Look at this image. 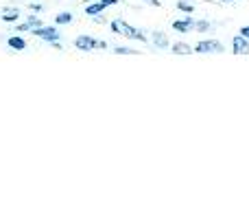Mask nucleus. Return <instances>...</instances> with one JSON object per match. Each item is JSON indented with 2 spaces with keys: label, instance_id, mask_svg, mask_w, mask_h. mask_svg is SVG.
<instances>
[{
  "label": "nucleus",
  "instance_id": "obj_1",
  "mask_svg": "<svg viewBox=\"0 0 249 218\" xmlns=\"http://www.w3.org/2000/svg\"><path fill=\"white\" fill-rule=\"evenodd\" d=\"M109 29H112L116 35L124 37V39H136V42L149 44V37H146L144 31L136 29V26H131L129 22H124V20H112V22H109Z\"/></svg>",
  "mask_w": 249,
  "mask_h": 218
},
{
  "label": "nucleus",
  "instance_id": "obj_2",
  "mask_svg": "<svg viewBox=\"0 0 249 218\" xmlns=\"http://www.w3.org/2000/svg\"><path fill=\"white\" fill-rule=\"evenodd\" d=\"M74 48H79L81 52H92L96 50V48H107V42H103V39H94L92 35H79L77 39H74Z\"/></svg>",
  "mask_w": 249,
  "mask_h": 218
},
{
  "label": "nucleus",
  "instance_id": "obj_3",
  "mask_svg": "<svg viewBox=\"0 0 249 218\" xmlns=\"http://www.w3.org/2000/svg\"><path fill=\"white\" fill-rule=\"evenodd\" d=\"M223 44L219 42V39H201V42L195 44V52H199V55H219V52H223Z\"/></svg>",
  "mask_w": 249,
  "mask_h": 218
},
{
  "label": "nucleus",
  "instance_id": "obj_4",
  "mask_svg": "<svg viewBox=\"0 0 249 218\" xmlns=\"http://www.w3.org/2000/svg\"><path fill=\"white\" fill-rule=\"evenodd\" d=\"M33 35L35 37H39L42 42H46V44H57L61 39V35H59V31H57V26H39V29H35L33 31Z\"/></svg>",
  "mask_w": 249,
  "mask_h": 218
},
{
  "label": "nucleus",
  "instance_id": "obj_5",
  "mask_svg": "<svg viewBox=\"0 0 249 218\" xmlns=\"http://www.w3.org/2000/svg\"><path fill=\"white\" fill-rule=\"evenodd\" d=\"M195 17H193V13H186V17H181V20H175L173 22V31H177L179 35H186V33H190V31H195Z\"/></svg>",
  "mask_w": 249,
  "mask_h": 218
},
{
  "label": "nucleus",
  "instance_id": "obj_6",
  "mask_svg": "<svg viewBox=\"0 0 249 218\" xmlns=\"http://www.w3.org/2000/svg\"><path fill=\"white\" fill-rule=\"evenodd\" d=\"M232 52L234 55H249V39H245L241 33L232 37Z\"/></svg>",
  "mask_w": 249,
  "mask_h": 218
},
{
  "label": "nucleus",
  "instance_id": "obj_7",
  "mask_svg": "<svg viewBox=\"0 0 249 218\" xmlns=\"http://www.w3.org/2000/svg\"><path fill=\"white\" fill-rule=\"evenodd\" d=\"M151 44H153L155 48H160V50L171 48V39H168V35L162 33V31H153V33H151Z\"/></svg>",
  "mask_w": 249,
  "mask_h": 218
},
{
  "label": "nucleus",
  "instance_id": "obj_8",
  "mask_svg": "<svg viewBox=\"0 0 249 218\" xmlns=\"http://www.w3.org/2000/svg\"><path fill=\"white\" fill-rule=\"evenodd\" d=\"M39 26H42V17L39 16H29V20H24V22L18 24V31H20V33H26V31L33 33V31L39 29Z\"/></svg>",
  "mask_w": 249,
  "mask_h": 218
},
{
  "label": "nucleus",
  "instance_id": "obj_9",
  "mask_svg": "<svg viewBox=\"0 0 249 218\" xmlns=\"http://www.w3.org/2000/svg\"><path fill=\"white\" fill-rule=\"evenodd\" d=\"M171 52L173 55H193L195 46H190L186 42H175V44H171Z\"/></svg>",
  "mask_w": 249,
  "mask_h": 218
},
{
  "label": "nucleus",
  "instance_id": "obj_10",
  "mask_svg": "<svg viewBox=\"0 0 249 218\" xmlns=\"http://www.w3.org/2000/svg\"><path fill=\"white\" fill-rule=\"evenodd\" d=\"M7 44H9V48H11V50H18V52L26 50V42H24V37H20V35H13V37H9Z\"/></svg>",
  "mask_w": 249,
  "mask_h": 218
},
{
  "label": "nucleus",
  "instance_id": "obj_11",
  "mask_svg": "<svg viewBox=\"0 0 249 218\" xmlns=\"http://www.w3.org/2000/svg\"><path fill=\"white\" fill-rule=\"evenodd\" d=\"M105 9H107V7H105V4L101 2V0H96V2L86 4V13H88V16H90V17H92V16H99V13H103Z\"/></svg>",
  "mask_w": 249,
  "mask_h": 218
},
{
  "label": "nucleus",
  "instance_id": "obj_12",
  "mask_svg": "<svg viewBox=\"0 0 249 218\" xmlns=\"http://www.w3.org/2000/svg\"><path fill=\"white\" fill-rule=\"evenodd\" d=\"M18 17H20V11H18V9H4L0 20L7 22V24H13V22H18Z\"/></svg>",
  "mask_w": 249,
  "mask_h": 218
},
{
  "label": "nucleus",
  "instance_id": "obj_13",
  "mask_svg": "<svg viewBox=\"0 0 249 218\" xmlns=\"http://www.w3.org/2000/svg\"><path fill=\"white\" fill-rule=\"evenodd\" d=\"M72 22V13L70 11H61V13H57V17H55V24L57 26H61V24H70Z\"/></svg>",
  "mask_w": 249,
  "mask_h": 218
},
{
  "label": "nucleus",
  "instance_id": "obj_14",
  "mask_svg": "<svg viewBox=\"0 0 249 218\" xmlns=\"http://www.w3.org/2000/svg\"><path fill=\"white\" fill-rule=\"evenodd\" d=\"M210 29H212V24L208 20H197L195 22V31H199V33H208Z\"/></svg>",
  "mask_w": 249,
  "mask_h": 218
},
{
  "label": "nucleus",
  "instance_id": "obj_15",
  "mask_svg": "<svg viewBox=\"0 0 249 218\" xmlns=\"http://www.w3.org/2000/svg\"><path fill=\"white\" fill-rule=\"evenodd\" d=\"M177 9L184 13H195V7L190 2H186V0H177Z\"/></svg>",
  "mask_w": 249,
  "mask_h": 218
},
{
  "label": "nucleus",
  "instance_id": "obj_16",
  "mask_svg": "<svg viewBox=\"0 0 249 218\" xmlns=\"http://www.w3.org/2000/svg\"><path fill=\"white\" fill-rule=\"evenodd\" d=\"M112 52H116V55H136L138 50H133V48H127V46H114Z\"/></svg>",
  "mask_w": 249,
  "mask_h": 218
},
{
  "label": "nucleus",
  "instance_id": "obj_17",
  "mask_svg": "<svg viewBox=\"0 0 249 218\" xmlns=\"http://www.w3.org/2000/svg\"><path fill=\"white\" fill-rule=\"evenodd\" d=\"M92 22H94V24H105L103 13H99V16H92Z\"/></svg>",
  "mask_w": 249,
  "mask_h": 218
},
{
  "label": "nucleus",
  "instance_id": "obj_18",
  "mask_svg": "<svg viewBox=\"0 0 249 218\" xmlns=\"http://www.w3.org/2000/svg\"><path fill=\"white\" fill-rule=\"evenodd\" d=\"M146 4H151V7H162V0H144Z\"/></svg>",
  "mask_w": 249,
  "mask_h": 218
},
{
  "label": "nucleus",
  "instance_id": "obj_19",
  "mask_svg": "<svg viewBox=\"0 0 249 218\" xmlns=\"http://www.w3.org/2000/svg\"><path fill=\"white\" fill-rule=\"evenodd\" d=\"M238 33H241V35H243V37H245V39H249V26H243V29L238 31Z\"/></svg>",
  "mask_w": 249,
  "mask_h": 218
},
{
  "label": "nucleus",
  "instance_id": "obj_20",
  "mask_svg": "<svg viewBox=\"0 0 249 218\" xmlns=\"http://www.w3.org/2000/svg\"><path fill=\"white\" fill-rule=\"evenodd\" d=\"M101 2H103L105 7H114V4H118V0H101Z\"/></svg>",
  "mask_w": 249,
  "mask_h": 218
},
{
  "label": "nucleus",
  "instance_id": "obj_21",
  "mask_svg": "<svg viewBox=\"0 0 249 218\" xmlns=\"http://www.w3.org/2000/svg\"><path fill=\"white\" fill-rule=\"evenodd\" d=\"M31 9H33V11H42V9H44V4H31Z\"/></svg>",
  "mask_w": 249,
  "mask_h": 218
},
{
  "label": "nucleus",
  "instance_id": "obj_22",
  "mask_svg": "<svg viewBox=\"0 0 249 218\" xmlns=\"http://www.w3.org/2000/svg\"><path fill=\"white\" fill-rule=\"evenodd\" d=\"M221 2H234V0H221Z\"/></svg>",
  "mask_w": 249,
  "mask_h": 218
}]
</instances>
